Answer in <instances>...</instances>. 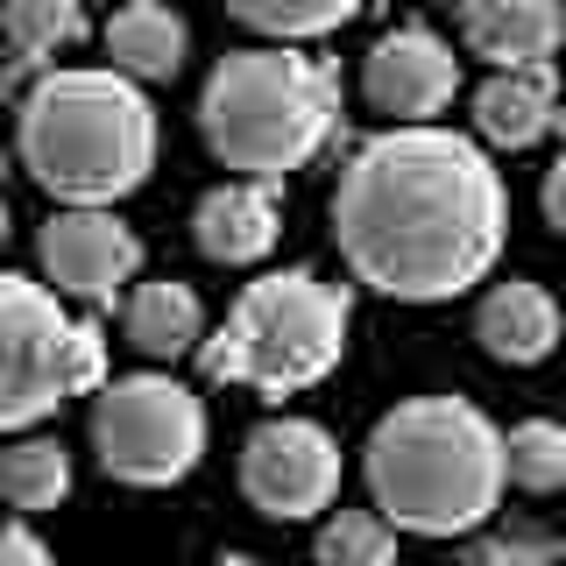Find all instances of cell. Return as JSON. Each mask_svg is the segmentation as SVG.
<instances>
[{
	"instance_id": "1",
	"label": "cell",
	"mask_w": 566,
	"mask_h": 566,
	"mask_svg": "<svg viewBox=\"0 0 566 566\" xmlns=\"http://www.w3.org/2000/svg\"><path fill=\"white\" fill-rule=\"evenodd\" d=\"M503 177L482 142L453 128L397 120L389 135L361 142L333 191V234L347 270L382 297L432 305L482 283L503 255Z\"/></svg>"
},
{
	"instance_id": "2",
	"label": "cell",
	"mask_w": 566,
	"mask_h": 566,
	"mask_svg": "<svg viewBox=\"0 0 566 566\" xmlns=\"http://www.w3.org/2000/svg\"><path fill=\"white\" fill-rule=\"evenodd\" d=\"M376 517L418 538H460L503 503V432L460 397H418L368 439Z\"/></svg>"
},
{
	"instance_id": "3",
	"label": "cell",
	"mask_w": 566,
	"mask_h": 566,
	"mask_svg": "<svg viewBox=\"0 0 566 566\" xmlns=\"http://www.w3.org/2000/svg\"><path fill=\"white\" fill-rule=\"evenodd\" d=\"M156 164V106L128 71H50L22 99V170L64 206H114Z\"/></svg>"
},
{
	"instance_id": "4",
	"label": "cell",
	"mask_w": 566,
	"mask_h": 566,
	"mask_svg": "<svg viewBox=\"0 0 566 566\" xmlns=\"http://www.w3.org/2000/svg\"><path fill=\"white\" fill-rule=\"evenodd\" d=\"M206 149L241 177H291L305 170L340 128V78L318 57H297L291 43L241 50L206 78L199 99Z\"/></svg>"
},
{
	"instance_id": "5",
	"label": "cell",
	"mask_w": 566,
	"mask_h": 566,
	"mask_svg": "<svg viewBox=\"0 0 566 566\" xmlns=\"http://www.w3.org/2000/svg\"><path fill=\"white\" fill-rule=\"evenodd\" d=\"M347 326H354L347 291H333L312 270H276L234 297L227 326L199 340V361L212 382H241L255 397H297L340 368Z\"/></svg>"
},
{
	"instance_id": "6",
	"label": "cell",
	"mask_w": 566,
	"mask_h": 566,
	"mask_svg": "<svg viewBox=\"0 0 566 566\" xmlns=\"http://www.w3.org/2000/svg\"><path fill=\"white\" fill-rule=\"evenodd\" d=\"M93 447L99 468L128 489H170L206 453V403L170 376L99 382L93 403Z\"/></svg>"
},
{
	"instance_id": "7",
	"label": "cell",
	"mask_w": 566,
	"mask_h": 566,
	"mask_svg": "<svg viewBox=\"0 0 566 566\" xmlns=\"http://www.w3.org/2000/svg\"><path fill=\"white\" fill-rule=\"evenodd\" d=\"M71 397V318L57 291L0 270V432L50 418Z\"/></svg>"
},
{
	"instance_id": "8",
	"label": "cell",
	"mask_w": 566,
	"mask_h": 566,
	"mask_svg": "<svg viewBox=\"0 0 566 566\" xmlns=\"http://www.w3.org/2000/svg\"><path fill=\"white\" fill-rule=\"evenodd\" d=\"M340 489V447L312 418H270L241 447V495L276 524H305Z\"/></svg>"
},
{
	"instance_id": "9",
	"label": "cell",
	"mask_w": 566,
	"mask_h": 566,
	"mask_svg": "<svg viewBox=\"0 0 566 566\" xmlns=\"http://www.w3.org/2000/svg\"><path fill=\"white\" fill-rule=\"evenodd\" d=\"M43 270L57 283V297L114 305L142 270V241L106 206H64L57 220L43 227Z\"/></svg>"
},
{
	"instance_id": "10",
	"label": "cell",
	"mask_w": 566,
	"mask_h": 566,
	"mask_svg": "<svg viewBox=\"0 0 566 566\" xmlns=\"http://www.w3.org/2000/svg\"><path fill=\"white\" fill-rule=\"evenodd\" d=\"M361 93H368V106H376V114H389V120H432L439 106L460 93V57L439 43L432 29L403 22V29H389L382 43L368 50Z\"/></svg>"
},
{
	"instance_id": "11",
	"label": "cell",
	"mask_w": 566,
	"mask_h": 566,
	"mask_svg": "<svg viewBox=\"0 0 566 566\" xmlns=\"http://www.w3.org/2000/svg\"><path fill=\"white\" fill-rule=\"evenodd\" d=\"M283 234V206H276V185L270 177H234V185L206 191L199 199V220H191V241H199L206 262H262Z\"/></svg>"
},
{
	"instance_id": "12",
	"label": "cell",
	"mask_w": 566,
	"mask_h": 566,
	"mask_svg": "<svg viewBox=\"0 0 566 566\" xmlns=\"http://www.w3.org/2000/svg\"><path fill=\"white\" fill-rule=\"evenodd\" d=\"M559 120V78L553 57L531 64H495V78L474 93V128H482L489 149H531L538 135H553Z\"/></svg>"
},
{
	"instance_id": "13",
	"label": "cell",
	"mask_w": 566,
	"mask_h": 566,
	"mask_svg": "<svg viewBox=\"0 0 566 566\" xmlns=\"http://www.w3.org/2000/svg\"><path fill=\"white\" fill-rule=\"evenodd\" d=\"M474 340H482L495 361H510V368L545 361V354L559 347V305H553V291L531 283V276L495 283V291L482 297V312H474Z\"/></svg>"
},
{
	"instance_id": "14",
	"label": "cell",
	"mask_w": 566,
	"mask_h": 566,
	"mask_svg": "<svg viewBox=\"0 0 566 566\" xmlns=\"http://www.w3.org/2000/svg\"><path fill=\"white\" fill-rule=\"evenodd\" d=\"M460 43L489 64H531L559 50V0H460Z\"/></svg>"
},
{
	"instance_id": "15",
	"label": "cell",
	"mask_w": 566,
	"mask_h": 566,
	"mask_svg": "<svg viewBox=\"0 0 566 566\" xmlns=\"http://www.w3.org/2000/svg\"><path fill=\"white\" fill-rule=\"evenodd\" d=\"M206 340V312L191 297V283H135L128 291V347L149 361H185Z\"/></svg>"
},
{
	"instance_id": "16",
	"label": "cell",
	"mask_w": 566,
	"mask_h": 566,
	"mask_svg": "<svg viewBox=\"0 0 566 566\" xmlns=\"http://www.w3.org/2000/svg\"><path fill=\"white\" fill-rule=\"evenodd\" d=\"M106 57L128 78H177V64H185V22L164 0H128L106 22Z\"/></svg>"
},
{
	"instance_id": "17",
	"label": "cell",
	"mask_w": 566,
	"mask_h": 566,
	"mask_svg": "<svg viewBox=\"0 0 566 566\" xmlns=\"http://www.w3.org/2000/svg\"><path fill=\"white\" fill-rule=\"evenodd\" d=\"M71 489V460L57 439H22V447L0 453V495H8V510H22V517H43V510H57Z\"/></svg>"
},
{
	"instance_id": "18",
	"label": "cell",
	"mask_w": 566,
	"mask_h": 566,
	"mask_svg": "<svg viewBox=\"0 0 566 566\" xmlns=\"http://www.w3.org/2000/svg\"><path fill=\"white\" fill-rule=\"evenodd\" d=\"M85 35V8L78 0H8V50L14 71L50 64L57 50H71Z\"/></svg>"
},
{
	"instance_id": "19",
	"label": "cell",
	"mask_w": 566,
	"mask_h": 566,
	"mask_svg": "<svg viewBox=\"0 0 566 566\" xmlns=\"http://www.w3.org/2000/svg\"><path fill=\"white\" fill-rule=\"evenodd\" d=\"M248 29L276 35V43H312V35H333L340 22L361 14V0H227Z\"/></svg>"
},
{
	"instance_id": "20",
	"label": "cell",
	"mask_w": 566,
	"mask_h": 566,
	"mask_svg": "<svg viewBox=\"0 0 566 566\" xmlns=\"http://www.w3.org/2000/svg\"><path fill=\"white\" fill-rule=\"evenodd\" d=\"M503 482H517L531 495H553L566 482V432L553 418H531L503 439Z\"/></svg>"
},
{
	"instance_id": "21",
	"label": "cell",
	"mask_w": 566,
	"mask_h": 566,
	"mask_svg": "<svg viewBox=\"0 0 566 566\" xmlns=\"http://www.w3.org/2000/svg\"><path fill=\"white\" fill-rule=\"evenodd\" d=\"M318 559L326 566H382V559H397V524L376 517V510H340L318 531Z\"/></svg>"
},
{
	"instance_id": "22",
	"label": "cell",
	"mask_w": 566,
	"mask_h": 566,
	"mask_svg": "<svg viewBox=\"0 0 566 566\" xmlns=\"http://www.w3.org/2000/svg\"><path fill=\"white\" fill-rule=\"evenodd\" d=\"M106 382V326L99 318H71V397Z\"/></svg>"
},
{
	"instance_id": "23",
	"label": "cell",
	"mask_w": 566,
	"mask_h": 566,
	"mask_svg": "<svg viewBox=\"0 0 566 566\" xmlns=\"http://www.w3.org/2000/svg\"><path fill=\"white\" fill-rule=\"evenodd\" d=\"M559 538H524V531H503V538H474V559L482 566H531V559H553Z\"/></svg>"
},
{
	"instance_id": "24",
	"label": "cell",
	"mask_w": 566,
	"mask_h": 566,
	"mask_svg": "<svg viewBox=\"0 0 566 566\" xmlns=\"http://www.w3.org/2000/svg\"><path fill=\"white\" fill-rule=\"evenodd\" d=\"M0 559H14V566H43V559H50V545L35 538V531H22V524H0Z\"/></svg>"
},
{
	"instance_id": "25",
	"label": "cell",
	"mask_w": 566,
	"mask_h": 566,
	"mask_svg": "<svg viewBox=\"0 0 566 566\" xmlns=\"http://www.w3.org/2000/svg\"><path fill=\"white\" fill-rule=\"evenodd\" d=\"M545 227H566V164L545 170Z\"/></svg>"
},
{
	"instance_id": "26",
	"label": "cell",
	"mask_w": 566,
	"mask_h": 566,
	"mask_svg": "<svg viewBox=\"0 0 566 566\" xmlns=\"http://www.w3.org/2000/svg\"><path fill=\"white\" fill-rule=\"evenodd\" d=\"M0 241H8V199H0Z\"/></svg>"
}]
</instances>
